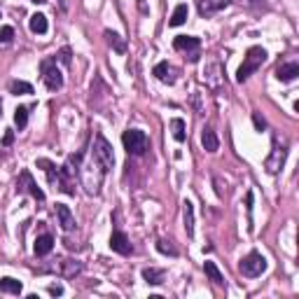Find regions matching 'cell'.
Instances as JSON below:
<instances>
[{
    "instance_id": "obj_8",
    "label": "cell",
    "mask_w": 299,
    "mask_h": 299,
    "mask_svg": "<svg viewBox=\"0 0 299 299\" xmlns=\"http://www.w3.org/2000/svg\"><path fill=\"white\" fill-rule=\"evenodd\" d=\"M49 271H58V276L73 278L82 271V262H77V259H58V266L56 264L49 266Z\"/></svg>"
},
{
    "instance_id": "obj_17",
    "label": "cell",
    "mask_w": 299,
    "mask_h": 299,
    "mask_svg": "<svg viewBox=\"0 0 299 299\" xmlns=\"http://www.w3.org/2000/svg\"><path fill=\"white\" fill-rule=\"evenodd\" d=\"M28 28H31V33H35V35H45L47 28H49L47 17L45 14H33V17L28 19Z\"/></svg>"
},
{
    "instance_id": "obj_18",
    "label": "cell",
    "mask_w": 299,
    "mask_h": 299,
    "mask_svg": "<svg viewBox=\"0 0 299 299\" xmlns=\"http://www.w3.org/2000/svg\"><path fill=\"white\" fill-rule=\"evenodd\" d=\"M183 218H185V231H187V236H194V206H192V201L183 203Z\"/></svg>"
},
{
    "instance_id": "obj_14",
    "label": "cell",
    "mask_w": 299,
    "mask_h": 299,
    "mask_svg": "<svg viewBox=\"0 0 299 299\" xmlns=\"http://www.w3.org/2000/svg\"><path fill=\"white\" fill-rule=\"evenodd\" d=\"M54 250V238L49 234H42L35 238V255L38 257H45V255H49Z\"/></svg>"
},
{
    "instance_id": "obj_12",
    "label": "cell",
    "mask_w": 299,
    "mask_h": 299,
    "mask_svg": "<svg viewBox=\"0 0 299 299\" xmlns=\"http://www.w3.org/2000/svg\"><path fill=\"white\" fill-rule=\"evenodd\" d=\"M276 77L281 82H292V80H297L299 77V64H283V66H278L276 68Z\"/></svg>"
},
{
    "instance_id": "obj_33",
    "label": "cell",
    "mask_w": 299,
    "mask_h": 299,
    "mask_svg": "<svg viewBox=\"0 0 299 299\" xmlns=\"http://www.w3.org/2000/svg\"><path fill=\"white\" fill-rule=\"evenodd\" d=\"M49 294H54V297H61V294H64V288H61V285H49Z\"/></svg>"
},
{
    "instance_id": "obj_23",
    "label": "cell",
    "mask_w": 299,
    "mask_h": 299,
    "mask_svg": "<svg viewBox=\"0 0 299 299\" xmlns=\"http://www.w3.org/2000/svg\"><path fill=\"white\" fill-rule=\"evenodd\" d=\"M203 271H206V276L215 283V285H224V276L220 274V269L215 266V262H206L203 264Z\"/></svg>"
},
{
    "instance_id": "obj_11",
    "label": "cell",
    "mask_w": 299,
    "mask_h": 299,
    "mask_svg": "<svg viewBox=\"0 0 299 299\" xmlns=\"http://www.w3.org/2000/svg\"><path fill=\"white\" fill-rule=\"evenodd\" d=\"M231 0H199V12H201L203 17L208 14H215V12L224 10V7H229Z\"/></svg>"
},
{
    "instance_id": "obj_16",
    "label": "cell",
    "mask_w": 299,
    "mask_h": 299,
    "mask_svg": "<svg viewBox=\"0 0 299 299\" xmlns=\"http://www.w3.org/2000/svg\"><path fill=\"white\" fill-rule=\"evenodd\" d=\"M201 145H203V150L206 152H218V147H220V140H218V136H215V131L213 129H203L201 131Z\"/></svg>"
},
{
    "instance_id": "obj_4",
    "label": "cell",
    "mask_w": 299,
    "mask_h": 299,
    "mask_svg": "<svg viewBox=\"0 0 299 299\" xmlns=\"http://www.w3.org/2000/svg\"><path fill=\"white\" fill-rule=\"evenodd\" d=\"M238 271H241L246 278H257L262 276L266 271V259L262 253H250L241 259V264H238Z\"/></svg>"
},
{
    "instance_id": "obj_6",
    "label": "cell",
    "mask_w": 299,
    "mask_h": 299,
    "mask_svg": "<svg viewBox=\"0 0 299 299\" xmlns=\"http://www.w3.org/2000/svg\"><path fill=\"white\" fill-rule=\"evenodd\" d=\"M285 157H288V145L281 143L278 145V138H274V150H271L269 159H266V171L269 173H278L285 164Z\"/></svg>"
},
{
    "instance_id": "obj_20",
    "label": "cell",
    "mask_w": 299,
    "mask_h": 299,
    "mask_svg": "<svg viewBox=\"0 0 299 299\" xmlns=\"http://www.w3.org/2000/svg\"><path fill=\"white\" fill-rule=\"evenodd\" d=\"M173 68L166 64V61H161V64H157L155 66V75H157V80H161V82H168V84H173L175 82V77H173Z\"/></svg>"
},
{
    "instance_id": "obj_34",
    "label": "cell",
    "mask_w": 299,
    "mask_h": 299,
    "mask_svg": "<svg viewBox=\"0 0 299 299\" xmlns=\"http://www.w3.org/2000/svg\"><path fill=\"white\" fill-rule=\"evenodd\" d=\"M33 3H45V0H33Z\"/></svg>"
},
{
    "instance_id": "obj_24",
    "label": "cell",
    "mask_w": 299,
    "mask_h": 299,
    "mask_svg": "<svg viewBox=\"0 0 299 299\" xmlns=\"http://www.w3.org/2000/svg\"><path fill=\"white\" fill-rule=\"evenodd\" d=\"M10 94H14V96H26V94H33V86L23 80H14L10 84Z\"/></svg>"
},
{
    "instance_id": "obj_3",
    "label": "cell",
    "mask_w": 299,
    "mask_h": 299,
    "mask_svg": "<svg viewBox=\"0 0 299 299\" xmlns=\"http://www.w3.org/2000/svg\"><path fill=\"white\" fill-rule=\"evenodd\" d=\"M94 159L101 164L105 173L115 166V155H112V145L108 143L103 133H96V140H94Z\"/></svg>"
},
{
    "instance_id": "obj_2",
    "label": "cell",
    "mask_w": 299,
    "mask_h": 299,
    "mask_svg": "<svg viewBox=\"0 0 299 299\" xmlns=\"http://www.w3.org/2000/svg\"><path fill=\"white\" fill-rule=\"evenodd\" d=\"M122 143H124V150H127L129 155H145V150H147L150 140H147V133L140 131V129H127L124 136H122Z\"/></svg>"
},
{
    "instance_id": "obj_31",
    "label": "cell",
    "mask_w": 299,
    "mask_h": 299,
    "mask_svg": "<svg viewBox=\"0 0 299 299\" xmlns=\"http://www.w3.org/2000/svg\"><path fill=\"white\" fill-rule=\"evenodd\" d=\"M253 122H255V127H257V131H262V129L266 127V122L262 119V117L257 115V112H255V115H253Z\"/></svg>"
},
{
    "instance_id": "obj_15",
    "label": "cell",
    "mask_w": 299,
    "mask_h": 299,
    "mask_svg": "<svg viewBox=\"0 0 299 299\" xmlns=\"http://www.w3.org/2000/svg\"><path fill=\"white\" fill-rule=\"evenodd\" d=\"M38 166H40L42 171L47 173V180H49V185H52L54 190H58V168L54 166L49 159H38Z\"/></svg>"
},
{
    "instance_id": "obj_22",
    "label": "cell",
    "mask_w": 299,
    "mask_h": 299,
    "mask_svg": "<svg viewBox=\"0 0 299 299\" xmlns=\"http://www.w3.org/2000/svg\"><path fill=\"white\" fill-rule=\"evenodd\" d=\"M143 278L150 285H161L164 283V271L155 269V266H147V269H143Z\"/></svg>"
},
{
    "instance_id": "obj_9",
    "label": "cell",
    "mask_w": 299,
    "mask_h": 299,
    "mask_svg": "<svg viewBox=\"0 0 299 299\" xmlns=\"http://www.w3.org/2000/svg\"><path fill=\"white\" fill-rule=\"evenodd\" d=\"M110 248L119 255H131L133 253V246H131V241H129V236L124 234V231H112V236H110Z\"/></svg>"
},
{
    "instance_id": "obj_5",
    "label": "cell",
    "mask_w": 299,
    "mask_h": 299,
    "mask_svg": "<svg viewBox=\"0 0 299 299\" xmlns=\"http://www.w3.org/2000/svg\"><path fill=\"white\" fill-rule=\"evenodd\" d=\"M40 70H42V77H45L47 89L58 92V89L64 86V75H61V70L56 68V58H45V61L40 64Z\"/></svg>"
},
{
    "instance_id": "obj_29",
    "label": "cell",
    "mask_w": 299,
    "mask_h": 299,
    "mask_svg": "<svg viewBox=\"0 0 299 299\" xmlns=\"http://www.w3.org/2000/svg\"><path fill=\"white\" fill-rule=\"evenodd\" d=\"M12 38H14V28H12V26H3V28H0V42L7 45V42H12Z\"/></svg>"
},
{
    "instance_id": "obj_13",
    "label": "cell",
    "mask_w": 299,
    "mask_h": 299,
    "mask_svg": "<svg viewBox=\"0 0 299 299\" xmlns=\"http://www.w3.org/2000/svg\"><path fill=\"white\" fill-rule=\"evenodd\" d=\"M201 40L194 38V35H178L175 40H173V47L178 49V52H187V49H199Z\"/></svg>"
},
{
    "instance_id": "obj_28",
    "label": "cell",
    "mask_w": 299,
    "mask_h": 299,
    "mask_svg": "<svg viewBox=\"0 0 299 299\" xmlns=\"http://www.w3.org/2000/svg\"><path fill=\"white\" fill-rule=\"evenodd\" d=\"M157 250H159V253H164V255H171V257H175V255H178V248L171 246V241H164V238H161V241H157Z\"/></svg>"
},
{
    "instance_id": "obj_10",
    "label": "cell",
    "mask_w": 299,
    "mask_h": 299,
    "mask_svg": "<svg viewBox=\"0 0 299 299\" xmlns=\"http://www.w3.org/2000/svg\"><path fill=\"white\" fill-rule=\"evenodd\" d=\"M56 218H58V224H61V229L64 231H73L75 229V218L70 213V208L66 203H56Z\"/></svg>"
},
{
    "instance_id": "obj_35",
    "label": "cell",
    "mask_w": 299,
    "mask_h": 299,
    "mask_svg": "<svg viewBox=\"0 0 299 299\" xmlns=\"http://www.w3.org/2000/svg\"><path fill=\"white\" fill-rule=\"evenodd\" d=\"M0 110H3V105H0Z\"/></svg>"
},
{
    "instance_id": "obj_7",
    "label": "cell",
    "mask_w": 299,
    "mask_h": 299,
    "mask_svg": "<svg viewBox=\"0 0 299 299\" xmlns=\"http://www.w3.org/2000/svg\"><path fill=\"white\" fill-rule=\"evenodd\" d=\"M19 192H26V194H31L33 199H38V201H45V192L38 187V183L33 180V175H31V171H21L19 173Z\"/></svg>"
},
{
    "instance_id": "obj_27",
    "label": "cell",
    "mask_w": 299,
    "mask_h": 299,
    "mask_svg": "<svg viewBox=\"0 0 299 299\" xmlns=\"http://www.w3.org/2000/svg\"><path fill=\"white\" fill-rule=\"evenodd\" d=\"M14 124L19 127V131H21V129H26V124H28V108L19 105V108L14 110Z\"/></svg>"
},
{
    "instance_id": "obj_1",
    "label": "cell",
    "mask_w": 299,
    "mask_h": 299,
    "mask_svg": "<svg viewBox=\"0 0 299 299\" xmlns=\"http://www.w3.org/2000/svg\"><path fill=\"white\" fill-rule=\"evenodd\" d=\"M264 61H266V52H264V49H262V47H250V49H248V54L243 56L241 68H238V73H236V80L246 82L250 75L257 73V70L262 68V64H264Z\"/></svg>"
},
{
    "instance_id": "obj_19",
    "label": "cell",
    "mask_w": 299,
    "mask_h": 299,
    "mask_svg": "<svg viewBox=\"0 0 299 299\" xmlns=\"http://www.w3.org/2000/svg\"><path fill=\"white\" fill-rule=\"evenodd\" d=\"M187 14H190V7L185 5H178L175 7V10H173V14H171V19H168V26H173V28H175V26H183L185 21H187Z\"/></svg>"
},
{
    "instance_id": "obj_32",
    "label": "cell",
    "mask_w": 299,
    "mask_h": 299,
    "mask_svg": "<svg viewBox=\"0 0 299 299\" xmlns=\"http://www.w3.org/2000/svg\"><path fill=\"white\" fill-rule=\"evenodd\" d=\"M12 143H14V131H7L5 136H3V145L7 147V145H12Z\"/></svg>"
},
{
    "instance_id": "obj_21",
    "label": "cell",
    "mask_w": 299,
    "mask_h": 299,
    "mask_svg": "<svg viewBox=\"0 0 299 299\" xmlns=\"http://www.w3.org/2000/svg\"><path fill=\"white\" fill-rule=\"evenodd\" d=\"M23 285L21 281H14V278H0V292L7 294H21Z\"/></svg>"
},
{
    "instance_id": "obj_26",
    "label": "cell",
    "mask_w": 299,
    "mask_h": 299,
    "mask_svg": "<svg viewBox=\"0 0 299 299\" xmlns=\"http://www.w3.org/2000/svg\"><path fill=\"white\" fill-rule=\"evenodd\" d=\"M105 38H108V42L117 49V54H124V52H127V42L122 40L117 33H112V31H105Z\"/></svg>"
},
{
    "instance_id": "obj_25",
    "label": "cell",
    "mask_w": 299,
    "mask_h": 299,
    "mask_svg": "<svg viewBox=\"0 0 299 299\" xmlns=\"http://www.w3.org/2000/svg\"><path fill=\"white\" fill-rule=\"evenodd\" d=\"M171 131H173V138L178 140V143H183V140L187 138V133H185V122L180 119V117L171 119Z\"/></svg>"
},
{
    "instance_id": "obj_30",
    "label": "cell",
    "mask_w": 299,
    "mask_h": 299,
    "mask_svg": "<svg viewBox=\"0 0 299 299\" xmlns=\"http://www.w3.org/2000/svg\"><path fill=\"white\" fill-rule=\"evenodd\" d=\"M58 61H61L64 66H70V49L68 47H64V49L58 52Z\"/></svg>"
}]
</instances>
